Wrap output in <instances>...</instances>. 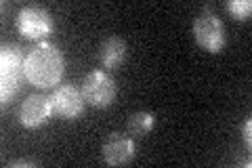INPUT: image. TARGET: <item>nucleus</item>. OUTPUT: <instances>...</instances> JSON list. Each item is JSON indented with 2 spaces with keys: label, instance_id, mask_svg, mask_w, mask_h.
Segmentation results:
<instances>
[{
  "label": "nucleus",
  "instance_id": "nucleus-1",
  "mask_svg": "<svg viewBox=\"0 0 252 168\" xmlns=\"http://www.w3.org/2000/svg\"><path fill=\"white\" fill-rule=\"evenodd\" d=\"M23 71H26V78L34 86L51 89L63 76V55L57 46L42 42L28 53Z\"/></svg>",
  "mask_w": 252,
  "mask_h": 168
},
{
  "label": "nucleus",
  "instance_id": "nucleus-6",
  "mask_svg": "<svg viewBox=\"0 0 252 168\" xmlns=\"http://www.w3.org/2000/svg\"><path fill=\"white\" fill-rule=\"evenodd\" d=\"M19 30L28 38H46L53 30V19L40 6H26L19 13Z\"/></svg>",
  "mask_w": 252,
  "mask_h": 168
},
{
  "label": "nucleus",
  "instance_id": "nucleus-11",
  "mask_svg": "<svg viewBox=\"0 0 252 168\" xmlns=\"http://www.w3.org/2000/svg\"><path fill=\"white\" fill-rule=\"evenodd\" d=\"M227 11H229L235 19H246L252 11V2L250 0H229V2H227Z\"/></svg>",
  "mask_w": 252,
  "mask_h": 168
},
{
  "label": "nucleus",
  "instance_id": "nucleus-9",
  "mask_svg": "<svg viewBox=\"0 0 252 168\" xmlns=\"http://www.w3.org/2000/svg\"><path fill=\"white\" fill-rule=\"evenodd\" d=\"M126 55H128V49H126V42L120 38H107L101 44V63L109 69L120 67L126 59Z\"/></svg>",
  "mask_w": 252,
  "mask_h": 168
},
{
  "label": "nucleus",
  "instance_id": "nucleus-5",
  "mask_svg": "<svg viewBox=\"0 0 252 168\" xmlns=\"http://www.w3.org/2000/svg\"><path fill=\"white\" fill-rule=\"evenodd\" d=\"M49 101H51L53 114H57L61 118H76V116H80L84 109V95H82V91H78L72 84L59 86L49 97Z\"/></svg>",
  "mask_w": 252,
  "mask_h": 168
},
{
  "label": "nucleus",
  "instance_id": "nucleus-4",
  "mask_svg": "<svg viewBox=\"0 0 252 168\" xmlns=\"http://www.w3.org/2000/svg\"><path fill=\"white\" fill-rule=\"evenodd\" d=\"M193 34L200 46L208 49L210 53H217L223 49L225 44V28L215 13H202L198 19L193 21Z\"/></svg>",
  "mask_w": 252,
  "mask_h": 168
},
{
  "label": "nucleus",
  "instance_id": "nucleus-8",
  "mask_svg": "<svg viewBox=\"0 0 252 168\" xmlns=\"http://www.w3.org/2000/svg\"><path fill=\"white\" fill-rule=\"evenodd\" d=\"M135 156V143L122 133H112L103 143V160L109 166H120L130 162Z\"/></svg>",
  "mask_w": 252,
  "mask_h": 168
},
{
  "label": "nucleus",
  "instance_id": "nucleus-7",
  "mask_svg": "<svg viewBox=\"0 0 252 168\" xmlns=\"http://www.w3.org/2000/svg\"><path fill=\"white\" fill-rule=\"evenodd\" d=\"M51 114H53V109H51L49 97H42V95H30V97L21 103L19 122L23 126H28V129H36V126L44 124Z\"/></svg>",
  "mask_w": 252,
  "mask_h": 168
},
{
  "label": "nucleus",
  "instance_id": "nucleus-3",
  "mask_svg": "<svg viewBox=\"0 0 252 168\" xmlns=\"http://www.w3.org/2000/svg\"><path fill=\"white\" fill-rule=\"evenodd\" d=\"M82 95L84 101H89L94 107H107L116 97V84L105 71L94 69L86 74L82 82Z\"/></svg>",
  "mask_w": 252,
  "mask_h": 168
},
{
  "label": "nucleus",
  "instance_id": "nucleus-10",
  "mask_svg": "<svg viewBox=\"0 0 252 168\" xmlns=\"http://www.w3.org/2000/svg\"><path fill=\"white\" fill-rule=\"evenodd\" d=\"M154 124H156V116L152 111H137L128 120V133L135 134V137H145L154 129Z\"/></svg>",
  "mask_w": 252,
  "mask_h": 168
},
{
  "label": "nucleus",
  "instance_id": "nucleus-2",
  "mask_svg": "<svg viewBox=\"0 0 252 168\" xmlns=\"http://www.w3.org/2000/svg\"><path fill=\"white\" fill-rule=\"evenodd\" d=\"M26 66V59L21 57V53L17 46H4L2 55H0V95H2V101H9L11 95L17 91L19 86V78Z\"/></svg>",
  "mask_w": 252,
  "mask_h": 168
},
{
  "label": "nucleus",
  "instance_id": "nucleus-13",
  "mask_svg": "<svg viewBox=\"0 0 252 168\" xmlns=\"http://www.w3.org/2000/svg\"><path fill=\"white\" fill-rule=\"evenodd\" d=\"M11 166H34L32 162H26V160H17V162H13Z\"/></svg>",
  "mask_w": 252,
  "mask_h": 168
},
{
  "label": "nucleus",
  "instance_id": "nucleus-12",
  "mask_svg": "<svg viewBox=\"0 0 252 168\" xmlns=\"http://www.w3.org/2000/svg\"><path fill=\"white\" fill-rule=\"evenodd\" d=\"M250 133H252V122H250V120H246V124L242 126V137H244V141H246L248 145L252 143V134Z\"/></svg>",
  "mask_w": 252,
  "mask_h": 168
}]
</instances>
